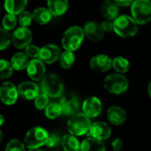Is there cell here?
<instances>
[{
  "instance_id": "obj_1",
  "label": "cell",
  "mask_w": 151,
  "mask_h": 151,
  "mask_svg": "<svg viewBox=\"0 0 151 151\" xmlns=\"http://www.w3.org/2000/svg\"><path fill=\"white\" fill-rule=\"evenodd\" d=\"M85 38L83 28L80 26H72L63 34L61 44L65 50L74 52L81 46Z\"/></svg>"
},
{
  "instance_id": "obj_2",
  "label": "cell",
  "mask_w": 151,
  "mask_h": 151,
  "mask_svg": "<svg viewBox=\"0 0 151 151\" xmlns=\"http://www.w3.org/2000/svg\"><path fill=\"white\" fill-rule=\"evenodd\" d=\"M41 92L46 94L49 97H61L64 94V83L62 80L54 73L46 74L40 83Z\"/></svg>"
},
{
  "instance_id": "obj_3",
  "label": "cell",
  "mask_w": 151,
  "mask_h": 151,
  "mask_svg": "<svg viewBox=\"0 0 151 151\" xmlns=\"http://www.w3.org/2000/svg\"><path fill=\"white\" fill-rule=\"evenodd\" d=\"M113 29L120 37H133L138 32V24L131 16L121 15L113 20Z\"/></svg>"
},
{
  "instance_id": "obj_4",
  "label": "cell",
  "mask_w": 151,
  "mask_h": 151,
  "mask_svg": "<svg viewBox=\"0 0 151 151\" xmlns=\"http://www.w3.org/2000/svg\"><path fill=\"white\" fill-rule=\"evenodd\" d=\"M91 125V120L88 116L83 112H78L69 119L67 129L69 134L74 136H81L88 134Z\"/></svg>"
},
{
  "instance_id": "obj_5",
  "label": "cell",
  "mask_w": 151,
  "mask_h": 151,
  "mask_svg": "<svg viewBox=\"0 0 151 151\" xmlns=\"http://www.w3.org/2000/svg\"><path fill=\"white\" fill-rule=\"evenodd\" d=\"M104 87L112 95H121L128 89L129 82L124 74L111 73L104 78Z\"/></svg>"
},
{
  "instance_id": "obj_6",
  "label": "cell",
  "mask_w": 151,
  "mask_h": 151,
  "mask_svg": "<svg viewBox=\"0 0 151 151\" xmlns=\"http://www.w3.org/2000/svg\"><path fill=\"white\" fill-rule=\"evenodd\" d=\"M132 18L138 25H144L151 20V0H134L131 5Z\"/></svg>"
},
{
  "instance_id": "obj_7",
  "label": "cell",
  "mask_w": 151,
  "mask_h": 151,
  "mask_svg": "<svg viewBox=\"0 0 151 151\" xmlns=\"http://www.w3.org/2000/svg\"><path fill=\"white\" fill-rule=\"evenodd\" d=\"M49 133L41 127H35L29 129L24 137V144L28 149H40L45 145Z\"/></svg>"
},
{
  "instance_id": "obj_8",
  "label": "cell",
  "mask_w": 151,
  "mask_h": 151,
  "mask_svg": "<svg viewBox=\"0 0 151 151\" xmlns=\"http://www.w3.org/2000/svg\"><path fill=\"white\" fill-rule=\"evenodd\" d=\"M59 104L62 108L63 114L65 116L72 117L79 112L80 100L78 96L73 92L63 94L60 98Z\"/></svg>"
},
{
  "instance_id": "obj_9",
  "label": "cell",
  "mask_w": 151,
  "mask_h": 151,
  "mask_svg": "<svg viewBox=\"0 0 151 151\" xmlns=\"http://www.w3.org/2000/svg\"><path fill=\"white\" fill-rule=\"evenodd\" d=\"M32 40L33 34L28 27H17L12 34V43L19 50L25 49L27 46L31 44Z\"/></svg>"
},
{
  "instance_id": "obj_10",
  "label": "cell",
  "mask_w": 151,
  "mask_h": 151,
  "mask_svg": "<svg viewBox=\"0 0 151 151\" xmlns=\"http://www.w3.org/2000/svg\"><path fill=\"white\" fill-rule=\"evenodd\" d=\"M19 97L17 87L11 81H4L0 86V100L5 105L14 104Z\"/></svg>"
},
{
  "instance_id": "obj_11",
  "label": "cell",
  "mask_w": 151,
  "mask_h": 151,
  "mask_svg": "<svg viewBox=\"0 0 151 151\" xmlns=\"http://www.w3.org/2000/svg\"><path fill=\"white\" fill-rule=\"evenodd\" d=\"M61 49L56 44H46L40 48L38 58L44 64H53L59 59Z\"/></svg>"
},
{
  "instance_id": "obj_12",
  "label": "cell",
  "mask_w": 151,
  "mask_h": 151,
  "mask_svg": "<svg viewBox=\"0 0 151 151\" xmlns=\"http://www.w3.org/2000/svg\"><path fill=\"white\" fill-rule=\"evenodd\" d=\"M28 77L34 81H41L46 75L45 64L39 58L31 59L26 68Z\"/></svg>"
},
{
  "instance_id": "obj_13",
  "label": "cell",
  "mask_w": 151,
  "mask_h": 151,
  "mask_svg": "<svg viewBox=\"0 0 151 151\" xmlns=\"http://www.w3.org/2000/svg\"><path fill=\"white\" fill-rule=\"evenodd\" d=\"M102 111V102L96 96H89L82 104V112L89 119L98 117L101 114Z\"/></svg>"
},
{
  "instance_id": "obj_14",
  "label": "cell",
  "mask_w": 151,
  "mask_h": 151,
  "mask_svg": "<svg viewBox=\"0 0 151 151\" xmlns=\"http://www.w3.org/2000/svg\"><path fill=\"white\" fill-rule=\"evenodd\" d=\"M19 96L24 100H34L41 92L40 87L35 81H22L17 87Z\"/></svg>"
},
{
  "instance_id": "obj_15",
  "label": "cell",
  "mask_w": 151,
  "mask_h": 151,
  "mask_svg": "<svg viewBox=\"0 0 151 151\" xmlns=\"http://www.w3.org/2000/svg\"><path fill=\"white\" fill-rule=\"evenodd\" d=\"M88 134L94 139L104 142L111 137V128L107 123L103 121H97L91 125Z\"/></svg>"
},
{
  "instance_id": "obj_16",
  "label": "cell",
  "mask_w": 151,
  "mask_h": 151,
  "mask_svg": "<svg viewBox=\"0 0 151 151\" xmlns=\"http://www.w3.org/2000/svg\"><path fill=\"white\" fill-rule=\"evenodd\" d=\"M82 28L85 36L91 42H97L103 40L104 37V31L103 30L100 23L95 21H88L84 25Z\"/></svg>"
},
{
  "instance_id": "obj_17",
  "label": "cell",
  "mask_w": 151,
  "mask_h": 151,
  "mask_svg": "<svg viewBox=\"0 0 151 151\" xmlns=\"http://www.w3.org/2000/svg\"><path fill=\"white\" fill-rule=\"evenodd\" d=\"M91 69L96 72L104 73L109 71L112 67V58L108 55L98 54L94 56L89 62Z\"/></svg>"
},
{
  "instance_id": "obj_18",
  "label": "cell",
  "mask_w": 151,
  "mask_h": 151,
  "mask_svg": "<svg viewBox=\"0 0 151 151\" xmlns=\"http://www.w3.org/2000/svg\"><path fill=\"white\" fill-rule=\"evenodd\" d=\"M107 119L114 126H122L127 120V112L122 107L113 105L107 111Z\"/></svg>"
},
{
  "instance_id": "obj_19",
  "label": "cell",
  "mask_w": 151,
  "mask_h": 151,
  "mask_svg": "<svg viewBox=\"0 0 151 151\" xmlns=\"http://www.w3.org/2000/svg\"><path fill=\"white\" fill-rule=\"evenodd\" d=\"M47 8L52 16L59 17L64 15L69 8L68 0H47Z\"/></svg>"
},
{
  "instance_id": "obj_20",
  "label": "cell",
  "mask_w": 151,
  "mask_h": 151,
  "mask_svg": "<svg viewBox=\"0 0 151 151\" xmlns=\"http://www.w3.org/2000/svg\"><path fill=\"white\" fill-rule=\"evenodd\" d=\"M101 12L105 19L114 20L119 17V8L113 0H104L101 6Z\"/></svg>"
},
{
  "instance_id": "obj_21",
  "label": "cell",
  "mask_w": 151,
  "mask_h": 151,
  "mask_svg": "<svg viewBox=\"0 0 151 151\" xmlns=\"http://www.w3.org/2000/svg\"><path fill=\"white\" fill-rule=\"evenodd\" d=\"M28 0H4V7L7 13L18 16L27 7Z\"/></svg>"
},
{
  "instance_id": "obj_22",
  "label": "cell",
  "mask_w": 151,
  "mask_h": 151,
  "mask_svg": "<svg viewBox=\"0 0 151 151\" xmlns=\"http://www.w3.org/2000/svg\"><path fill=\"white\" fill-rule=\"evenodd\" d=\"M33 21L39 25H46L51 21L52 14L48 10V8L45 7H38L35 8L32 12Z\"/></svg>"
},
{
  "instance_id": "obj_23",
  "label": "cell",
  "mask_w": 151,
  "mask_h": 151,
  "mask_svg": "<svg viewBox=\"0 0 151 151\" xmlns=\"http://www.w3.org/2000/svg\"><path fill=\"white\" fill-rule=\"evenodd\" d=\"M80 151H106V147L104 142L89 137L81 142Z\"/></svg>"
},
{
  "instance_id": "obj_24",
  "label": "cell",
  "mask_w": 151,
  "mask_h": 151,
  "mask_svg": "<svg viewBox=\"0 0 151 151\" xmlns=\"http://www.w3.org/2000/svg\"><path fill=\"white\" fill-rule=\"evenodd\" d=\"M64 151H80L81 142L78 138L71 134L61 137V144Z\"/></svg>"
},
{
  "instance_id": "obj_25",
  "label": "cell",
  "mask_w": 151,
  "mask_h": 151,
  "mask_svg": "<svg viewBox=\"0 0 151 151\" xmlns=\"http://www.w3.org/2000/svg\"><path fill=\"white\" fill-rule=\"evenodd\" d=\"M29 61V58L25 54V52H17L12 57L10 63L13 70L23 71L27 68Z\"/></svg>"
},
{
  "instance_id": "obj_26",
  "label": "cell",
  "mask_w": 151,
  "mask_h": 151,
  "mask_svg": "<svg viewBox=\"0 0 151 151\" xmlns=\"http://www.w3.org/2000/svg\"><path fill=\"white\" fill-rule=\"evenodd\" d=\"M112 67L118 73H126L130 69V62L127 58L118 56L112 58Z\"/></svg>"
},
{
  "instance_id": "obj_27",
  "label": "cell",
  "mask_w": 151,
  "mask_h": 151,
  "mask_svg": "<svg viewBox=\"0 0 151 151\" xmlns=\"http://www.w3.org/2000/svg\"><path fill=\"white\" fill-rule=\"evenodd\" d=\"M59 64L64 69H70L75 63V55L73 51L64 50L59 57Z\"/></svg>"
},
{
  "instance_id": "obj_28",
  "label": "cell",
  "mask_w": 151,
  "mask_h": 151,
  "mask_svg": "<svg viewBox=\"0 0 151 151\" xmlns=\"http://www.w3.org/2000/svg\"><path fill=\"white\" fill-rule=\"evenodd\" d=\"M44 113L48 119H55L59 118L63 114V111L59 103H50L44 109Z\"/></svg>"
},
{
  "instance_id": "obj_29",
  "label": "cell",
  "mask_w": 151,
  "mask_h": 151,
  "mask_svg": "<svg viewBox=\"0 0 151 151\" xmlns=\"http://www.w3.org/2000/svg\"><path fill=\"white\" fill-rule=\"evenodd\" d=\"M18 24V18L16 15L11 14V13H7L4 16L3 19H2V26L3 28L7 30V31H11L13 30L16 26Z\"/></svg>"
},
{
  "instance_id": "obj_30",
  "label": "cell",
  "mask_w": 151,
  "mask_h": 151,
  "mask_svg": "<svg viewBox=\"0 0 151 151\" xmlns=\"http://www.w3.org/2000/svg\"><path fill=\"white\" fill-rule=\"evenodd\" d=\"M13 68L10 61L5 59H0V79H8L12 76Z\"/></svg>"
},
{
  "instance_id": "obj_31",
  "label": "cell",
  "mask_w": 151,
  "mask_h": 151,
  "mask_svg": "<svg viewBox=\"0 0 151 151\" xmlns=\"http://www.w3.org/2000/svg\"><path fill=\"white\" fill-rule=\"evenodd\" d=\"M17 18H18V24L23 27H30L33 22L32 12H30L28 11H23L21 13H19L17 16Z\"/></svg>"
},
{
  "instance_id": "obj_32",
  "label": "cell",
  "mask_w": 151,
  "mask_h": 151,
  "mask_svg": "<svg viewBox=\"0 0 151 151\" xmlns=\"http://www.w3.org/2000/svg\"><path fill=\"white\" fill-rule=\"evenodd\" d=\"M12 42V35L9 31L0 27V50L7 49Z\"/></svg>"
},
{
  "instance_id": "obj_33",
  "label": "cell",
  "mask_w": 151,
  "mask_h": 151,
  "mask_svg": "<svg viewBox=\"0 0 151 151\" xmlns=\"http://www.w3.org/2000/svg\"><path fill=\"white\" fill-rule=\"evenodd\" d=\"M49 98L50 97L46 94H44L42 92H40L39 95L34 99V104H35V108L37 110H40V111L44 110L47 107V105L50 104L49 103Z\"/></svg>"
},
{
  "instance_id": "obj_34",
  "label": "cell",
  "mask_w": 151,
  "mask_h": 151,
  "mask_svg": "<svg viewBox=\"0 0 151 151\" xmlns=\"http://www.w3.org/2000/svg\"><path fill=\"white\" fill-rule=\"evenodd\" d=\"M61 144V137L58 133H51L49 134L48 139L45 142V146L49 149H56Z\"/></svg>"
},
{
  "instance_id": "obj_35",
  "label": "cell",
  "mask_w": 151,
  "mask_h": 151,
  "mask_svg": "<svg viewBox=\"0 0 151 151\" xmlns=\"http://www.w3.org/2000/svg\"><path fill=\"white\" fill-rule=\"evenodd\" d=\"M5 151H26V148L21 141L18 139H12L6 144Z\"/></svg>"
},
{
  "instance_id": "obj_36",
  "label": "cell",
  "mask_w": 151,
  "mask_h": 151,
  "mask_svg": "<svg viewBox=\"0 0 151 151\" xmlns=\"http://www.w3.org/2000/svg\"><path fill=\"white\" fill-rule=\"evenodd\" d=\"M39 52H40V47L35 44H29L25 48V54L29 58H33V59L38 58Z\"/></svg>"
},
{
  "instance_id": "obj_37",
  "label": "cell",
  "mask_w": 151,
  "mask_h": 151,
  "mask_svg": "<svg viewBox=\"0 0 151 151\" xmlns=\"http://www.w3.org/2000/svg\"><path fill=\"white\" fill-rule=\"evenodd\" d=\"M100 25H101L103 30L104 31V33H105V32L109 33V32L114 31V29H113V20L105 19V20H104L102 23H100Z\"/></svg>"
},
{
  "instance_id": "obj_38",
  "label": "cell",
  "mask_w": 151,
  "mask_h": 151,
  "mask_svg": "<svg viewBox=\"0 0 151 151\" xmlns=\"http://www.w3.org/2000/svg\"><path fill=\"white\" fill-rule=\"evenodd\" d=\"M111 147L114 151H121L124 147V142L120 138H115L111 142Z\"/></svg>"
},
{
  "instance_id": "obj_39",
  "label": "cell",
  "mask_w": 151,
  "mask_h": 151,
  "mask_svg": "<svg viewBox=\"0 0 151 151\" xmlns=\"http://www.w3.org/2000/svg\"><path fill=\"white\" fill-rule=\"evenodd\" d=\"M113 1L117 4V5L119 7V6H121V7H127V6L132 5V4L134 3V0H113Z\"/></svg>"
},
{
  "instance_id": "obj_40",
  "label": "cell",
  "mask_w": 151,
  "mask_h": 151,
  "mask_svg": "<svg viewBox=\"0 0 151 151\" xmlns=\"http://www.w3.org/2000/svg\"><path fill=\"white\" fill-rule=\"evenodd\" d=\"M4 116L0 113V127H2V126L4 125Z\"/></svg>"
},
{
  "instance_id": "obj_41",
  "label": "cell",
  "mask_w": 151,
  "mask_h": 151,
  "mask_svg": "<svg viewBox=\"0 0 151 151\" xmlns=\"http://www.w3.org/2000/svg\"><path fill=\"white\" fill-rule=\"evenodd\" d=\"M148 93H149V96H150V97L151 98V81H150V83H149V86H148Z\"/></svg>"
},
{
  "instance_id": "obj_42",
  "label": "cell",
  "mask_w": 151,
  "mask_h": 151,
  "mask_svg": "<svg viewBox=\"0 0 151 151\" xmlns=\"http://www.w3.org/2000/svg\"><path fill=\"white\" fill-rule=\"evenodd\" d=\"M27 151H44L41 149H28V150Z\"/></svg>"
},
{
  "instance_id": "obj_43",
  "label": "cell",
  "mask_w": 151,
  "mask_h": 151,
  "mask_svg": "<svg viewBox=\"0 0 151 151\" xmlns=\"http://www.w3.org/2000/svg\"><path fill=\"white\" fill-rule=\"evenodd\" d=\"M2 140H3V132L0 130V143H1V142H2Z\"/></svg>"
}]
</instances>
